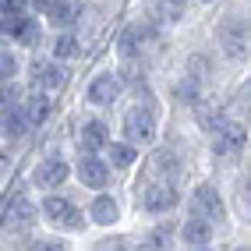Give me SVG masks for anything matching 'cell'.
Segmentation results:
<instances>
[{
  "instance_id": "18",
  "label": "cell",
  "mask_w": 251,
  "mask_h": 251,
  "mask_svg": "<svg viewBox=\"0 0 251 251\" xmlns=\"http://www.w3.org/2000/svg\"><path fill=\"white\" fill-rule=\"evenodd\" d=\"M22 96H25V85H22V78L18 81H0V113H7L22 103Z\"/></svg>"
},
{
  "instance_id": "2",
  "label": "cell",
  "mask_w": 251,
  "mask_h": 251,
  "mask_svg": "<svg viewBox=\"0 0 251 251\" xmlns=\"http://www.w3.org/2000/svg\"><path fill=\"white\" fill-rule=\"evenodd\" d=\"M184 212H198L220 230V248H237L241 241V226H233L230 220V205H226V195H223V184L212 170H198L188 184H184Z\"/></svg>"
},
{
  "instance_id": "19",
  "label": "cell",
  "mask_w": 251,
  "mask_h": 251,
  "mask_svg": "<svg viewBox=\"0 0 251 251\" xmlns=\"http://www.w3.org/2000/svg\"><path fill=\"white\" fill-rule=\"evenodd\" d=\"M191 4H195L198 11H212V7H220L223 0H191Z\"/></svg>"
},
{
  "instance_id": "11",
  "label": "cell",
  "mask_w": 251,
  "mask_h": 251,
  "mask_svg": "<svg viewBox=\"0 0 251 251\" xmlns=\"http://www.w3.org/2000/svg\"><path fill=\"white\" fill-rule=\"evenodd\" d=\"M18 110L25 113L28 127L36 131V138L46 135V131H53L57 121H60V96H50V92H36V89H25Z\"/></svg>"
},
{
  "instance_id": "14",
  "label": "cell",
  "mask_w": 251,
  "mask_h": 251,
  "mask_svg": "<svg viewBox=\"0 0 251 251\" xmlns=\"http://www.w3.org/2000/svg\"><path fill=\"white\" fill-rule=\"evenodd\" d=\"M46 53L60 60V64H68V68H81V64L89 60V50L85 43H81V36L75 28H53L46 36Z\"/></svg>"
},
{
  "instance_id": "12",
  "label": "cell",
  "mask_w": 251,
  "mask_h": 251,
  "mask_svg": "<svg viewBox=\"0 0 251 251\" xmlns=\"http://www.w3.org/2000/svg\"><path fill=\"white\" fill-rule=\"evenodd\" d=\"M177 248L188 251H205V248H220V230H216L205 216L198 212H177Z\"/></svg>"
},
{
  "instance_id": "1",
  "label": "cell",
  "mask_w": 251,
  "mask_h": 251,
  "mask_svg": "<svg viewBox=\"0 0 251 251\" xmlns=\"http://www.w3.org/2000/svg\"><path fill=\"white\" fill-rule=\"evenodd\" d=\"M205 36L230 71L248 68L251 57V22H248V0H223L220 7L205 11Z\"/></svg>"
},
{
  "instance_id": "5",
  "label": "cell",
  "mask_w": 251,
  "mask_h": 251,
  "mask_svg": "<svg viewBox=\"0 0 251 251\" xmlns=\"http://www.w3.org/2000/svg\"><path fill=\"white\" fill-rule=\"evenodd\" d=\"M127 96V81L121 75V68L106 57L103 64L85 75V85H81V106L85 110H99V113H113L117 103Z\"/></svg>"
},
{
  "instance_id": "7",
  "label": "cell",
  "mask_w": 251,
  "mask_h": 251,
  "mask_svg": "<svg viewBox=\"0 0 251 251\" xmlns=\"http://www.w3.org/2000/svg\"><path fill=\"white\" fill-rule=\"evenodd\" d=\"M71 78H75V68L53 60L46 50L25 57V68H22V85H25V89L50 92V96H64V92L71 89Z\"/></svg>"
},
{
  "instance_id": "4",
  "label": "cell",
  "mask_w": 251,
  "mask_h": 251,
  "mask_svg": "<svg viewBox=\"0 0 251 251\" xmlns=\"http://www.w3.org/2000/svg\"><path fill=\"white\" fill-rule=\"evenodd\" d=\"M39 226L43 230H53L64 233L71 241H85L92 226H89V216L81 198L71 195V188H57V191H39Z\"/></svg>"
},
{
  "instance_id": "9",
  "label": "cell",
  "mask_w": 251,
  "mask_h": 251,
  "mask_svg": "<svg viewBox=\"0 0 251 251\" xmlns=\"http://www.w3.org/2000/svg\"><path fill=\"white\" fill-rule=\"evenodd\" d=\"M71 184L81 195H89V191L113 188V184H121V180L113 177L103 152H71Z\"/></svg>"
},
{
  "instance_id": "3",
  "label": "cell",
  "mask_w": 251,
  "mask_h": 251,
  "mask_svg": "<svg viewBox=\"0 0 251 251\" xmlns=\"http://www.w3.org/2000/svg\"><path fill=\"white\" fill-rule=\"evenodd\" d=\"M22 180L36 195L71 188V149L64 142V135H39L36 138V152H32Z\"/></svg>"
},
{
  "instance_id": "17",
  "label": "cell",
  "mask_w": 251,
  "mask_h": 251,
  "mask_svg": "<svg viewBox=\"0 0 251 251\" xmlns=\"http://www.w3.org/2000/svg\"><path fill=\"white\" fill-rule=\"evenodd\" d=\"M25 68V53L14 43L0 39V81H18Z\"/></svg>"
},
{
  "instance_id": "6",
  "label": "cell",
  "mask_w": 251,
  "mask_h": 251,
  "mask_svg": "<svg viewBox=\"0 0 251 251\" xmlns=\"http://www.w3.org/2000/svg\"><path fill=\"white\" fill-rule=\"evenodd\" d=\"M184 202V184L174 180H156V177H135V198L131 205L142 220H159V216L180 212Z\"/></svg>"
},
{
  "instance_id": "16",
  "label": "cell",
  "mask_w": 251,
  "mask_h": 251,
  "mask_svg": "<svg viewBox=\"0 0 251 251\" xmlns=\"http://www.w3.org/2000/svg\"><path fill=\"white\" fill-rule=\"evenodd\" d=\"M78 11H81V0H53L50 11L43 14V22H46L50 32H53V28H75Z\"/></svg>"
},
{
  "instance_id": "8",
  "label": "cell",
  "mask_w": 251,
  "mask_h": 251,
  "mask_svg": "<svg viewBox=\"0 0 251 251\" xmlns=\"http://www.w3.org/2000/svg\"><path fill=\"white\" fill-rule=\"evenodd\" d=\"M81 205H85L92 233L96 230H121V226H127V198L121 191V184L103 188V191H89L85 198H81Z\"/></svg>"
},
{
  "instance_id": "10",
  "label": "cell",
  "mask_w": 251,
  "mask_h": 251,
  "mask_svg": "<svg viewBox=\"0 0 251 251\" xmlns=\"http://www.w3.org/2000/svg\"><path fill=\"white\" fill-rule=\"evenodd\" d=\"M216 177H220V184H223V195H226L233 226L248 230V220H251V177H248V159L237 163V166L226 170V174H216Z\"/></svg>"
},
{
  "instance_id": "13",
  "label": "cell",
  "mask_w": 251,
  "mask_h": 251,
  "mask_svg": "<svg viewBox=\"0 0 251 251\" xmlns=\"http://www.w3.org/2000/svg\"><path fill=\"white\" fill-rule=\"evenodd\" d=\"M32 145H36V131L28 127L25 113H22L18 106L7 110V113H0V149L22 156V152H28Z\"/></svg>"
},
{
  "instance_id": "15",
  "label": "cell",
  "mask_w": 251,
  "mask_h": 251,
  "mask_svg": "<svg viewBox=\"0 0 251 251\" xmlns=\"http://www.w3.org/2000/svg\"><path fill=\"white\" fill-rule=\"evenodd\" d=\"M142 152H145V149L131 145V142L121 138V135H113V138L103 145V159L110 163V170H113L117 180H131V174H135L138 163H142Z\"/></svg>"
}]
</instances>
